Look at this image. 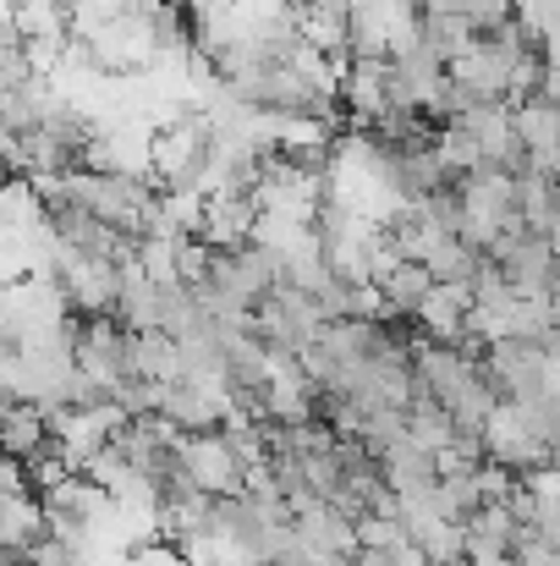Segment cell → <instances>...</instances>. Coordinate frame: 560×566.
Masks as SVG:
<instances>
[{
	"label": "cell",
	"mask_w": 560,
	"mask_h": 566,
	"mask_svg": "<svg viewBox=\"0 0 560 566\" xmlns=\"http://www.w3.org/2000/svg\"><path fill=\"white\" fill-rule=\"evenodd\" d=\"M484 369L495 379L500 401H545V396H556V353L545 342H522V336L489 342Z\"/></svg>",
	"instance_id": "1"
},
{
	"label": "cell",
	"mask_w": 560,
	"mask_h": 566,
	"mask_svg": "<svg viewBox=\"0 0 560 566\" xmlns=\"http://www.w3.org/2000/svg\"><path fill=\"white\" fill-rule=\"evenodd\" d=\"M489 259L500 264V275L517 286V292H528V297H545L550 286L560 281V248L556 237H545V231H511V237H500L495 248H489Z\"/></svg>",
	"instance_id": "2"
},
{
	"label": "cell",
	"mask_w": 560,
	"mask_h": 566,
	"mask_svg": "<svg viewBox=\"0 0 560 566\" xmlns=\"http://www.w3.org/2000/svg\"><path fill=\"white\" fill-rule=\"evenodd\" d=\"M182 462L187 479L203 490V495H242L247 490V462L231 451V440L214 429V434H182Z\"/></svg>",
	"instance_id": "3"
},
{
	"label": "cell",
	"mask_w": 560,
	"mask_h": 566,
	"mask_svg": "<svg viewBox=\"0 0 560 566\" xmlns=\"http://www.w3.org/2000/svg\"><path fill=\"white\" fill-rule=\"evenodd\" d=\"M379 292H384V308H390V319H401V325H418V314H423V303L440 292V275L423 264V259H395L379 281H373Z\"/></svg>",
	"instance_id": "4"
},
{
	"label": "cell",
	"mask_w": 560,
	"mask_h": 566,
	"mask_svg": "<svg viewBox=\"0 0 560 566\" xmlns=\"http://www.w3.org/2000/svg\"><path fill=\"white\" fill-rule=\"evenodd\" d=\"M0 429H6V457H33V451H44L50 440H55V429H50V412L39 407V401H17V396H6V407H0Z\"/></svg>",
	"instance_id": "5"
},
{
	"label": "cell",
	"mask_w": 560,
	"mask_h": 566,
	"mask_svg": "<svg viewBox=\"0 0 560 566\" xmlns=\"http://www.w3.org/2000/svg\"><path fill=\"white\" fill-rule=\"evenodd\" d=\"M423 11H451V17H467L478 33H489L495 22L517 17V0H423Z\"/></svg>",
	"instance_id": "6"
},
{
	"label": "cell",
	"mask_w": 560,
	"mask_h": 566,
	"mask_svg": "<svg viewBox=\"0 0 560 566\" xmlns=\"http://www.w3.org/2000/svg\"><path fill=\"white\" fill-rule=\"evenodd\" d=\"M352 566H395V551H379V545H358Z\"/></svg>",
	"instance_id": "7"
},
{
	"label": "cell",
	"mask_w": 560,
	"mask_h": 566,
	"mask_svg": "<svg viewBox=\"0 0 560 566\" xmlns=\"http://www.w3.org/2000/svg\"><path fill=\"white\" fill-rule=\"evenodd\" d=\"M451 566H478V562H467V556H462V562H451Z\"/></svg>",
	"instance_id": "8"
}]
</instances>
